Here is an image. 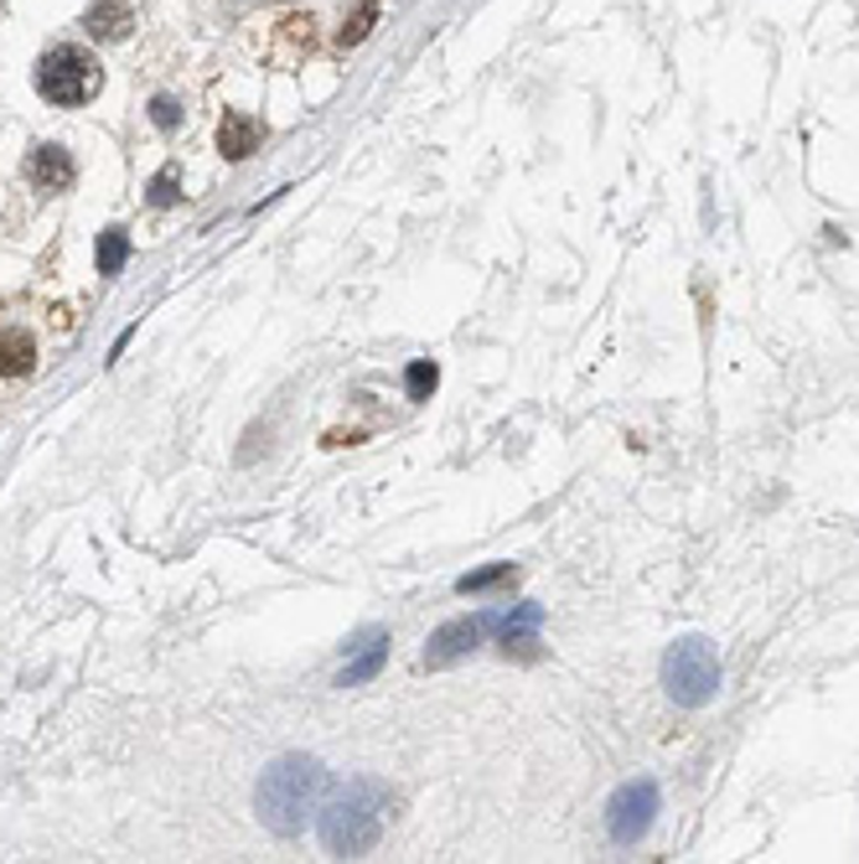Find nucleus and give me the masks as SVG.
<instances>
[{
    "instance_id": "obj_1",
    "label": "nucleus",
    "mask_w": 859,
    "mask_h": 864,
    "mask_svg": "<svg viewBox=\"0 0 859 864\" xmlns=\"http://www.w3.org/2000/svg\"><path fill=\"white\" fill-rule=\"evenodd\" d=\"M321 792H327V766L317 756H280L270 772L259 776L254 807L264 828H274L280 838L301 834L306 818L321 807Z\"/></svg>"
},
{
    "instance_id": "obj_2",
    "label": "nucleus",
    "mask_w": 859,
    "mask_h": 864,
    "mask_svg": "<svg viewBox=\"0 0 859 864\" xmlns=\"http://www.w3.org/2000/svg\"><path fill=\"white\" fill-rule=\"evenodd\" d=\"M389 803L393 792L383 787V782H373V776H358L352 787H342L327 803V813H321V844H327V854H337V860H352V854H368L383 838V823H389Z\"/></svg>"
},
{
    "instance_id": "obj_3",
    "label": "nucleus",
    "mask_w": 859,
    "mask_h": 864,
    "mask_svg": "<svg viewBox=\"0 0 859 864\" xmlns=\"http://www.w3.org/2000/svg\"><path fill=\"white\" fill-rule=\"evenodd\" d=\"M720 684H725V668L709 637H679L663 653V688L668 699L683 704V709H705L720 694Z\"/></svg>"
},
{
    "instance_id": "obj_4",
    "label": "nucleus",
    "mask_w": 859,
    "mask_h": 864,
    "mask_svg": "<svg viewBox=\"0 0 859 864\" xmlns=\"http://www.w3.org/2000/svg\"><path fill=\"white\" fill-rule=\"evenodd\" d=\"M99 83H104L99 58L83 52V47H73V42L47 47L42 58H37V93H42L47 105H62V109L89 105L93 93H99Z\"/></svg>"
},
{
    "instance_id": "obj_5",
    "label": "nucleus",
    "mask_w": 859,
    "mask_h": 864,
    "mask_svg": "<svg viewBox=\"0 0 859 864\" xmlns=\"http://www.w3.org/2000/svg\"><path fill=\"white\" fill-rule=\"evenodd\" d=\"M658 807H663V797H658V782H652V776L617 787L611 792V803H606V834H611V844L632 850L637 838H648Z\"/></svg>"
},
{
    "instance_id": "obj_6",
    "label": "nucleus",
    "mask_w": 859,
    "mask_h": 864,
    "mask_svg": "<svg viewBox=\"0 0 859 864\" xmlns=\"http://www.w3.org/2000/svg\"><path fill=\"white\" fill-rule=\"evenodd\" d=\"M482 637H487V616L446 622L440 632H430V642H424V668H451V663H461Z\"/></svg>"
},
{
    "instance_id": "obj_7",
    "label": "nucleus",
    "mask_w": 859,
    "mask_h": 864,
    "mask_svg": "<svg viewBox=\"0 0 859 864\" xmlns=\"http://www.w3.org/2000/svg\"><path fill=\"white\" fill-rule=\"evenodd\" d=\"M73 177H78V166H73V156H68V146H37L27 156V181L37 187V192H68L73 187Z\"/></svg>"
},
{
    "instance_id": "obj_8",
    "label": "nucleus",
    "mask_w": 859,
    "mask_h": 864,
    "mask_svg": "<svg viewBox=\"0 0 859 864\" xmlns=\"http://www.w3.org/2000/svg\"><path fill=\"white\" fill-rule=\"evenodd\" d=\"M347 653H358L337 673V688H358L368 678H378V668L389 663V632H368V647H347Z\"/></svg>"
},
{
    "instance_id": "obj_9",
    "label": "nucleus",
    "mask_w": 859,
    "mask_h": 864,
    "mask_svg": "<svg viewBox=\"0 0 859 864\" xmlns=\"http://www.w3.org/2000/svg\"><path fill=\"white\" fill-rule=\"evenodd\" d=\"M83 27H89V37H99V42H124L130 27H136V11H130L124 0H93L89 16H83Z\"/></svg>"
},
{
    "instance_id": "obj_10",
    "label": "nucleus",
    "mask_w": 859,
    "mask_h": 864,
    "mask_svg": "<svg viewBox=\"0 0 859 864\" xmlns=\"http://www.w3.org/2000/svg\"><path fill=\"white\" fill-rule=\"evenodd\" d=\"M31 368H37V342H31V331L6 327L0 331V378H27Z\"/></svg>"
},
{
    "instance_id": "obj_11",
    "label": "nucleus",
    "mask_w": 859,
    "mask_h": 864,
    "mask_svg": "<svg viewBox=\"0 0 859 864\" xmlns=\"http://www.w3.org/2000/svg\"><path fill=\"white\" fill-rule=\"evenodd\" d=\"M259 135H264L259 120H249V115L233 109V115H223V125H218V150H223L228 161H243V156L259 146Z\"/></svg>"
},
{
    "instance_id": "obj_12",
    "label": "nucleus",
    "mask_w": 859,
    "mask_h": 864,
    "mask_svg": "<svg viewBox=\"0 0 859 864\" xmlns=\"http://www.w3.org/2000/svg\"><path fill=\"white\" fill-rule=\"evenodd\" d=\"M124 259H130V234L124 228H109L99 239V275H120Z\"/></svg>"
},
{
    "instance_id": "obj_13",
    "label": "nucleus",
    "mask_w": 859,
    "mask_h": 864,
    "mask_svg": "<svg viewBox=\"0 0 859 864\" xmlns=\"http://www.w3.org/2000/svg\"><path fill=\"white\" fill-rule=\"evenodd\" d=\"M378 11H383V6H378V0H362L358 11H352V16H347V21H342V31H337V42H342V47H358L362 37H368V31H373Z\"/></svg>"
},
{
    "instance_id": "obj_14",
    "label": "nucleus",
    "mask_w": 859,
    "mask_h": 864,
    "mask_svg": "<svg viewBox=\"0 0 859 864\" xmlns=\"http://www.w3.org/2000/svg\"><path fill=\"white\" fill-rule=\"evenodd\" d=\"M513 580V565H492V569H477V575H461L456 590L461 596H477V590H492V585H508Z\"/></svg>"
},
{
    "instance_id": "obj_15",
    "label": "nucleus",
    "mask_w": 859,
    "mask_h": 864,
    "mask_svg": "<svg viewBox=\"0 0 859 864\" xmlns=\"http://www.w3.org/2000/svg\"><path fill=\"white\" fill-rule=\"evenodd\" d=\"M436 363H409V373H404V388H409V399H430V388H436Z\"/></svg>"
},
{
    "instance_id": "obj_16",
    "label": "nucleus",
    "mask_w": 859,
    "mask_h": 864,
    "mask_svg": "<svg viewBox=\"0 0 859 864\" xmlns=\"http://www.w3.org/2000/svg\"><path fill=\"white\" fill-rule=\"evenodd\" d=\"M177 171H161V177H156L151 181V202H156V208H171V202H177Z\"/></svg>"
},
{
    "instance_id": "obj_17",
    "label": "nucleus",
    "mask_w": 859,
    "mask_h": 864,
    "mask_svg": "<svg viewBox=\"0 0 859 864\" xmlns=\"http://www.w3.org/2000/svg\"><path fill=\"white\" fill-rule=\"evenodd\" d=\"M151 120L161 125V130H171V125L181 120V109H177V99H167V93H161V99H151Z\"/></svg>"
}]
</instances>
